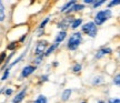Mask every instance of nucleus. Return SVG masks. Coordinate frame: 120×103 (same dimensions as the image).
Returning a JSON list of instances; mask_svg holds the SVG:
<instances>
[{
    "label": "nucleus",
    "mask_w": 120,
    "mask_h": 103,
    "mask_svg": "<svg viewBox=\"0 0 120 103\" xmlns=\"http://www.w3.org/2000/svg\"><path fill=\"white\" fill-rule=\"evenodd\" d=\"M80 103H89V102H88V101H81Z\"/></svg>",
    "instance_id": "35"
},
{
    "label": "nucleus",
    "mask_w": 120,
    "mask_h": 103,
    "mask_svg": "<svg viewBox=\"0 0 120 103\" xmlns=\"http://www.w3.org/2000/svg\"><path fill=\"white\" fill-rule=\"evenodd\" d=\"M76 2H78L77 0H69V1H67V2H64L61 7H60V9H59V12L60 13H62V14H64V13L68 11L69 9L72 7L73 4H76Z\"/></svg>",
    "instance_id": "14"
},
{
    "label": "nucleus",
    "mask_w": 120,
    "mask_h": 103,
    "mask_svg": "<svg viewBox=\"0 0 120 103\" xmlns=\"http://www.w3.org/2000/svg\"><path fill=\"white\" fill-rule=\"evenodd\" d=\"M51 65L53 68H57V67L59 65V62H58V61H53V62H51Z\"/></svg>",
    "instance_id": "32"
},
{
    "label": "nucleus",
    "mask_w": 120,
    "mask_h": 103,
    "mask_svg": "<svg viewBox=\"0 0 120 103\" xmlns=\"http://www.w3.org/2000/svg\"><path fill=\"white\" fill-rule=\"evenodd\" d=\"M81 71H82V63H80V62H76L71 67V72L73 74H76V75H79L81 73Z\"/></svg>",
    "instance_id": "19"
},
{
    "label": "nucleus",
    "mask_w": 120,
    "mask_h": 103,
    "mask_svg": "<svg viewBox=\"0 0 120 103\" xmlns=\"http://www.w3.org/2000/svg\"><path fill=\"white\" fill-rule=\"evenodd\" d=\"M48 81H49V74L45 73V74H41V75L39 77L38 81H37V84H38V85H42L45 83H47Z\"/></svg>",
    "instance_id": "23"
},
{
    "label": "nucleus",
    "mask_w": 120,
    "mask_h": 103,
    "mask_svg": "<svg viewBox=\"0 0 120 103\" xmlns=\"http://www.w3.org/2000/svg\"><path fill=\"white\" fill-rule=\"evenodd\" d=\"M97 103H107V102H106V101H103V100H99Z\"/></svg>",
    "instance_id": "34"
},
{
    "label": "nucleus",
    "mask_w": 120,
    "mask_h": 103,
    "mask_svg": "<svg viewBox=\"0 0 120 103\" xmlns=\"http://www.w3.org/2000/svg\"><path fill=\"white\" fill-rule=\"evenodd\" d=\"M71 95H72V89H70V88H67V89H64L62 92H61V101L62 102H68L70 98H71Z\"/></svg>",
    "instance_id": "15"
},
{
    "label": "nucleus",
    "mask_w": 120,
    "mask_h": 103,
    "mask_svg": "<svg viewBox=\"0 0 120 103\" xmlns=\"http://www.w3.org/2000/svg\"><path fill=\"white\" fill-rule=\"evenodd\" d=\"M10 73L11 71L9 70V69H4V71L1 72V77H0V81H6V80H8V78L10 77Z\"/></svg>",
    "instance_id": "25"
},
{
    "label": "nucleus",
    "mask_w": 120,
    "mask_h": 103,
    "mask_svg": "<svg viewBox=\"0 0 120 103\" xmlns=\"http://www.w3.org/2000/svg\"><path fill=\"white\" fill-rule=\"evenodd\" d=\"M27 93H28V86H23L21 90L18 91L17 93L13 95L11 103H22L25 101V99H26Z\"/></svg>",
    "instance_id": "8"
},
{
    "label": "nucleus",
    "mask_w": 120,
    "mask_h": 103,
    "mask_svg": "<svg viewBox=\"0 0 120 103\" xmlns=\"http://www.w3.org/2000/svg\"><path fill=\"white\" fill-rule=\"evenodd\" d=\"M31 103H48V98H47V95H45V94H39L36 99L32 101Z\"/></svg>",
    "instance_id": "22"
},
{
    "label": "nucleus",
    "mask_w": 120,
    "mask_h": 103,
    "mask_svg": "<svg viewBox=\"0 0 120 103\" xmlns=\"http://www.w3.org/2000/svg\"><path fill=\"white\" fill-rule=\"evenodd\" d=\"M18 48H19V43H18V41L17 40H12L11 42H9L8 44H7L6 49H7L8 51L12 52V51H17Z\"/></svg>",
    "instance_id": "20"
},
{
    "label": "nucleus",
    "mask_w": 120,
    "mask_h": 103,
    "mask_svg": "<svg viewBox=\"0 0 120 103\" xmlns=\"http://www.w3.org/2000/svg\"><path fill=\"white\" fill-rule=\"evenodd\" d=\"M82 25H83V18L82 17H75L72 22H71V25H70V29L73 31H77V29H79Z\"/></svg>",
    "instance_id": "12"
},
{
    "label": "nucleus",
    "mask_w": 120,
    "mask_h": 103,
    "mask_svg": "<svg viewBox=\"0 0 120 103\" xmlns=\"http://www.w3.org/2000/svg\"><path fill=\"white\" fill-rule=\"evenodd\" d=\"M105 82H106L105 77H103V75H100V74H97V75H94V77L91 79V85L100 86V85H102Z\"/></svg>",
    "instance_id": "13"
},
{
    "label": "nucleus",
    "mask_w": 120,
    "mask_h": 103,
    "mask_svg": "<svg viewBox=\"0 0 120 103\" xmlns=\"http://www.w3.org/2000/svg\"><path fill=\"white\" fill-rule=\"evenodd\" d=\"M43 60H45V54H40V56H37V57H34V60H32V63H31V64L38 68L39 65H40V64H41V63L43 62Z\"/></svg>",
    "instance_id": "21"
},
{
    "label": "nucleus",
    "mask_w": 120,
    "mask_h": 103,
    "mask_svg": "<svg viewBox=\"0 0 120 103\" xmlns=\"http://www.w3.org/2000/svg\"><path fill=\"white\" fill-rule=\"evenodd\" d=\"M49 22H50V17H49V16H48V17H45L42 20H41V22L38 25L36 31H45V29H46V27H47V25Z\"/></svg>",
    "instance_id": "17"
},
{
    "label": "nucleus",
    "mask_w": 120,
    "mask_h": 103,
    "mask_svg": "<svg viewBox=\"0 0 120 103\" xmlns=\"http://www.w3.org/2000/svg\"><path fill=\"white\" fill-rule=\"evenodd\" d=\"M73 18L75 16L73 14H69V16H64V18H61L59 21L57 22V28L60 30H64V31H67L70 28V25L72 22Z\"/></svg>",
    "instance_id": "5"
},
{
    "label": "nucleus",
    "mask_w": 120,
    "mask_h": 103,
    "mask_svg": "<svg viewBox=\"0 0 120 103\" xmlns=\"http://www.w3.org/2000/svg\"><path fill=\"white\" fill-rule=\"evenodd\" d=\"M4 88H1V89H0V95L4 93Z\"/></svg>",
    "instance_id": "33"
},
{
    "label": "nucleus",
    "mask_w": 120,
    "mask_h": 103,
    "mask_svg": "<svg viewBox=\"0 0 120 103\" xmlns=\"http://www.w3.org/2000/svg\"><path fill=\"white\" fill-rule=\"evenodd\" d=\"M112 53H113V49L111 47H109V46H103V47H100L97 50V52L94 53V59L96 60H100V59H102L105 57L107 56H111Z\"/></svg>",
    "instance_id": "7"
},
{
    "label": "nucleus",
    "mask_w": 120,
    "mask_h": 103,
    "mask_svg": "<svg viewBox=\"0 0 120 103\" xmlns=\"http://www.w3.org/2000/svg\"><path fill=\"white\" fill-rule=\"evenodd\" d=\"M85 9H86V6L82 4V2H76L67 12L64 13V16H69V14H73V13L80 12V11H83Z\"/></svg>",
    "instance_id": "10"
},
{
    "label": "nucleus",
    "mask_w": 120,
    "mask_h": 103,
    "mask_svg": "<svg viewBox=\"0 0 120 103\" xmlns=\"http://www.w3.org/2000/svg\"><path fill=\"white\" fill-rule=\"evenodd\" d=\"M7 19V14H6V7H4V2L0 0V23L6 21Z\"/></svg>",
    "instance_id": "18"
},
{
    "label": "nucleus",
    "mask_w": 120,
    "mask_h": 103,
    "mask_svg": "<svg viewBox=\"0 0 120 103\" xmlns=\"http://www.w3.org/2000/svg\"><path fill=\"white\" fill-rule=\"evenodd\" d=\"M107 103H120V99L118 96H116V98H110V99L107 101Z\"/></svg>",
    "instance_id": "31"
},
{
    "label": "nucleus",
    "mask_w": 120,
    "mask_h": 103,
    "mask_svg": "<svg viewBox=\"0 0 120 103\" xmlns=\"http://www.w3.org/2000/svg\"><path fill=\"white\" fill-rule=\"evenodd\" d=\"M105 4H107V0H94V2L90 7H91V9H98Z\"/></svg>",
    "instance_id": "24"
},
{
    "label": "nucleus",
    "mask_w": 120,
    "mask_h": 103,
    "mask_svg": "<svg viewBox=\"0 0 120 103\" xmlns=\"http://www.w3.org/2000/svg\"><path fill=\"white\" fill-rule=\"evenodd\" d=\"M82 40H83V36L79 30L73 31L70 33V36H68L67 38V42H66V48L69 51H77L79 47L81 46Z\"/></svg>",
    "instance_id": "1"
},
{
    "label": "nucleus",
    "mask_w": 120,
    "mask_h": 103,
    "mask_svg": "<svg viewBox=\"0 0 120 103\" xmlns=\"http://www.w3.org/2000/svg\"><path fill=\"white\" fill-rule=\"evenodd\" d=\"M112 83H113L116 86H119L120 85V74H119V73H117L116 75L113 77V79H112Z\"/></svg>",
    "instance_id": "28"
},
{
    "label": "nucleus",
    "mask_w": 120,
    "mask_h": 103,
    "mask_svg": "<svg viewBox=\"0 0 120 103\" xmlns=\"http://www.w3.org/2000/svg\"><path fill=\"white\" fill-rule=\"evenodd\" d=\"M80 32L82 34H86L89 38L94 39L99 32V28L92 21H87L83 22V25L80 27Z\"/></svg>",
    "instance_id": "3"
},
{
    "label": "nucleus",
    "mask_w": 120,
    "mask_h": 103,
    "mask_svg": "<svg viewBox=\"0 0 120 103\" xmlns=\"http://www.w3.org/2000/svg\"><path fill=\"white\" fill-rule=\"evenodd\" d=\"M107 8L108 9H111L113 7H117V6H119L120 4V1L119 0H110L109 2H107Z\"/></svg>",
    "instance_id": "26"
},
{
    "label": "nucleus",
    "mask_w": 120,
    "mask_h": 103,
    "mask_svg": "<svg viewBox=\"0 0 120 103\" xmlns=\"http://www.w3.org/2000/svg\"><path fill=\"white\" fill-rule=\"evenodd\" d=\"M49 44H50V43H49L48 40H46V39H39L38 41L36 42V44H34V57L43 54Z\"/></svg>",
    "instance_id": "4"
},
{
    "label": "nucleus",
    "mask_w": 120,
    "mask_h": 103,
    "mask_svg": "<svg viewBox=\"0 0 120 103\" xmlns=\"http://www.w3.org/2000/svg\"><path fill=\"white\" fill-rule=\"evenodd\" d=\"M29 48H30V44H28V47H27V49H26V50H25V51L22 52L21 54H19V56H18L17 58H16V59H15V60H13V61H11V62L9 63V65H8V67H7V68H6V69H9V70L11 71V69H12L13 67H16V65H17V64H19V63H20L21 61H23V59L26 58L27 53H28V51H29Z\"/></svg>",
    "instance_id": "9"
},
{
    "label": "nucleus",
    "mask_w": 120,
    "mask_h": 103,
    "mask_svg": "<svg viewBox=\"0 0 120 103\" xmlns=\"http://www.w3.org/2000/svg\"><path fill=\"white\" fill-rule=\"evenodd\" d=\"M4 94L6 95V96H11V95L13 94V89L12 88H4Z\"/></svg>",
    "instance_id": "29"
},
{
    "label": "nucleus",
    "mask_w": 120,
    "mask_h": 103,
    "mask_svg": "<svg viewBox=\"0 0 120 103\" xmlns=\"http://www.w3.org/2000/svg\"><path fill=\"white\" fill-rule=\"evenodd\" d=\"M37 71V67L32 65L31 63L30 64H26L23 65L20 71V74H19V79L20 80H25V79H28L30 75H32L34 72Z\"/></svg>",
    "instance_id": "6"
},
{
    "label": "nucleus",
    "mask_w": 120,
    "mask_h": 103,
    "mask_svg": "<svg viewBox=\"0 0 120 103\" xmlns=\"http://www.w3.org/2000/svg\"><path fill=\"white\" fill-rule=\"evenodd\" d=\"M7 57H8L7 51H1L0 52V67L4 63V61H6V59H7Z\"/></svg>",
    "instance_id": "27"
},
{
    "label": "nucleus",
    "mask_w": 120,
    "mask_h": 103,
    "mask_svg": "<svg viewBox=\"0 0 120 103\" xmlns=\"http://www.w3.org/2000/svg\"><path fill=\"white\" fill-rule=\"evenodd\" d=\"M27 38H28V33L21 34V37H20V38L17 40L18 43H19V44H20V43H25V42H26V40H27Z\"/></svg>",
    "instance_id": "30"
},
{
    "label": "nucleus",
    "mask_w": 120,
    "mask_h": 103,
    "mask_svg": "<svg viewBox=\"0 0 120 103\" xmlns=\"http://www.w3.org/2000/svg\"><path fill=\"white\" fill-rule=\"evenodd\" d=\"M58 48H59V44H57V43H53V42L50 43V44L48 46V48L46 49V51H45V53H43V54H45V58H47V57L51 56L52 53H53V52L56 51V50L58 49Z\"/></svg>",
    "instance_id": "16"
},
{
    "label": "nucleus",
    "mask_w": 120,
    "mask_h": 103,
    "mask_svg": "<svg viewBox=\"0 0 120 103\" xmlns=\"http://www.w3.org/2000/svg\"><path fill=\"white\" fill-rule=\"evenodd\" d=\"M112 17H113V12H112L111 9H108V8L100 9V10H98L97 12L94 13L92 22L99 28V27L103 26L107 21H109Z\"/></svg>",
    "instance_id": "2"
},
{
    "label": "nucleus",
    "mask_w": 120,
    "mask_h": 103,
    "mask_svg": "<svg viewBox=\"0 0 120 103\" xmlns=\"http://www.w3.org/2000/svg\"><path fill=\"white\" fill-rule=\"evenodd\" d=\"M67 38H68V31L60 30V31H58L57 34L55 36V38H53V43H57V44L60 46Z\"/></svg>",
    "instance_id": "11"
}]
</instances>
